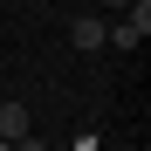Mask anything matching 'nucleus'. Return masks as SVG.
<instances>
[{"instance_id":"1","label":"nucleus","mask_w":151,"mask_h":151,"mask_svg":"<svg viewBox=\"0 0 151 151\" xmlns=\"http://www.w3.org/2000/svg\"><path fill=\"white\" fill-rule=\"evenodd\" d=\"M28 137V103H0V144H21Z\"/></svg>"},{"instance_id":"3","label":"nucleus","mask_w":151,"mask_h":151,"mask_svg":"<svg viewBox=\"0 0 151 151\" xmlns=\"http://www.w3.org/2000/svg\"><path fill=\"white\" fill-rule=\"evenodd\" d=\"M14 151H48V144H41V137H35V131H28V137H21V144H14Z\"/></svg>"},{"instance_id":"4","label":"nucleus","mask_w":151,"mask_h":151,"mask_svg":"<svg viewBox=\"0 0 151 151\" xmlns=\"http://www.w3.org/2000/svg\"><path fill=\"white\" fill-rule=\"evenodd\" d=\"M103 7H117V14H124V7H131V0H103Z\"/></svg>"},{"instance_id":"5","label":"nucleus","mask_w":151,"mask_h":151,"mask_svg":"<svg viewBox=\"0 0 151 151\" xmlns=\"http://www.w3.org/2000/svg\"><path fill=\"white\" fill-rule=\"evenodd\" d=\"M0 151H14V144H0Z\"/></svg>"},{"instance_id":"2","label":"nucleus","mask_w":151,"mask_h":151,"mask_svg":"<svg viewBox=\"0 0 151 151\" xmlns=\"http://www.w3.org/2000/svg\"><path fill=\"white\" fill-rule=\"evenodd\" d=\"M76 48H103V21L96 14H76Z\"/></svg>"}]
</instances>
